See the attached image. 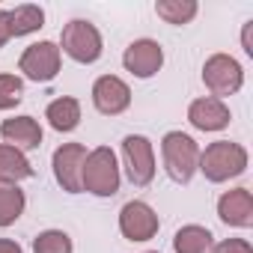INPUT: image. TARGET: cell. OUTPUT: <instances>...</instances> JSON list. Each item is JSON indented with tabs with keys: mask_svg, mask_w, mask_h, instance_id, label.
<instances>
[{
	"mask_svg": "<svg viewBox=\"0 0 253 253\" xmlns=\"http://www.w3.org/2000/svg\"><path fill=\"white\" fill-rule=\"evenodd\" d=\"M122 63H125V69H128L131 75H137V78H152L161 69V63H164V51L152 39H137V42H131L128 48H125Z\"/></svg>",
	"mask_w": 253,
	"mask_h": 253,
	"instance_id": "cell-11",
	"label": "cell"
},
{
	"mask_svg": "<svg viewBox=\"0 0 253 253\" xmlns=\"http://www.w3.org/2000/svg\"><path fill=\"white\" fill-rule=\"evenodd\" d=\"M9 42V24H6V12H0V48Z\"/></svg>",
	"mask_w": 253,
	"mask_h": 253,
	"instance_id": "cell-24",
	"label": "cell"
},
{
	"mask_svg": "<svg viewBox=\"0 0 253 253\" xmlns=\"http://www.w3.org/2000/svg\"><path fill=\"white\" fill-rule=\"evenodd\" d=\"M30 176H33V167H30V161L21 155V149L0 143V182L15 185V182L30 179Z\"/></svg>",
	"mask_w": 253,
	"mask_h": 253,
	"instance_id": "cell-15",
	"label": "cell"
},
{
	"mask_svg": "<svg viewBox=\"0 0 253 253\" xmlns=\"http://www.w3.org/2000/svg\"><path fill=\"white\" fill-rule=\"evenodd\" d=\"M155 9H158V15L167 24H188L197 15V3H194V0H161Z\"/></svg>",
	"mask_w": 253,
	"mask_h": 253,
	"instance_id": "cell-20",
	"label": "cell"
},
{
	"mask_svg": "<svg viewBox=\"0 0 253 253\" xmlns=\"http://www.w3.org/2000/svg\"><path fill=\"white\" fill-rule=\"evenodd\" d=\"M161 155H164V167H167V176L179 185L191 182L197 164H200V149L197 143L182 134V131H170L161 143Z\"/></svg>",
	"mask_w": 253,
	"mask_h": 253,
	"instance_id": "cell-3",
	"label": "cell"
},
{
	"mask_svg": "<svg viewBox=\"0 0 253 253\" xmlns=\"http://www.w3.org/2000/svg\"><path fill=\"white\" fill-rule=\"evenodd\" d=\"M0 253H21V247L9 238H0Z\"/></svg>",
	"mask_w": 253,
	"mask_h": 253,
	"instance_id": "cell-25",
	"label": "cell"
},
{
	"mask_svg": "<svg viewBox=\"0 0 253 253\" xmlns=\"http://www.w3.org/2000/svg\"><path fill=\"white\" fill-rule=\"evenodd\" d=\"M176 253H209L211 250V232L206 226H182L173 238Z\"/></svg>",
	"mask_w": 253,
	"mask_h": 253,
	"instance_id": "cell-18",
	"label": "cell"
},
{
	"mask_svg": "<svg viewBox=\"0 0 253 253\" xmlns=\"http://www.w3.org/2000/svg\"><path fill=\"white\" fill-rule=\"evenodd\" d=\"M48 122L57 131H72L81 122V104L75 98H57L48 104Z\"/></svg>",
	"mask_w": 253,
	"mask_h": 253,
	"instance_id": "cell-17",
	"label": "cell"
},
{
	"mask_svg": "<svg viewBox=\"0 0 253 253\" xmlns=\"http://www.w3.org/2000/svg\"><path fill=\"white\" fill-rule=\"evenodd\" d=\"M21 72L30 78V81H54L57 72H60V48L54 42H39V45H30L24 54H21Z\"/></svg>",
	"mask_w": 253,
	"mask_h": 253,
	"instance_id": "cell-7",
	"label": "cell"
},
{
	"mask_svg": "<svg viewBox=\"0 0 253 253\" xmlns=\"http://www.w3.org/2000/svg\"><path fill=\"white\" fill-rule=\"evenodd\" d=\"M92 101H95V107H98L101 113L116 116V113H122L125 107L131 104V89H128V84H125L122 78L104 75V78H98L95 86H92Z\"/></svg>",
	"mask_w": 253,
	"mask_h": 253,
	"instance_id": "cell-10",
	"label": "cell"
},
{
	"mask_svg": "<svg viewBox=\"0 0 253 253\" xmlns=\"http://www.w3.org/2000/svg\"><path fill=\"white\" fill-rule=\"evenodd\" d=\"M217 214L229 226H253V197L247 188H235L220 197Z\"/></svg>",
	"mask_w": 253,
	"mask_h": 253,
	"instance_id": "cell-13",
	"label": "cell"
},
{
	"mask_svg": "<svg viewBox=\"0 0 253 253\" xmlns=\"http://www.w3.org/2000/svg\"><path fill=\"white\" fill-rule=\"evenodd\" d=\"M45 21V12L39 6H15L12 12H6V24H9V36H27V33H36Z\"/></svg>",
	"mask_w": 253,
	"mask_h": 253,
	"instance_id": "cell-16",
	"label": "cell"
},
{
	"mask_svg": "<svg viewBox=\"0 0 253 253\" xmlns=\"http://www.w3.org/2000/svg\"><path fill=\"white\" fill-rule=\"evenodd\" d=\"M24 95V86H21V78L15 75H0V110H9L21 101Z\"/></svg>",
	"mask_w": 253,
	"mask_h": 253,
	"instance_id": "cell-22",
	"label": "cell"
},
{
	"mask_svg": "<svg viewBox=\"0 0 253 253\" xmlns=\"http://www.w3.org/2000/svg\"><path fill=\"white\" fill-rule=\"evenodd\" d=\"M0 134H3L6 146L15 143V149H36L42 143V128L33 116H15V119H6L0 125Z\"/></svg>",
	"mask_w": 253,
	"mask_h": 253,
	"instance_id": "cell-14",
	"label": "cell"
},
{
	"mask_svg": "<svg viewBox=\"0 0 253 253\" xmlns=\"http://www.w3.org/2000/svg\"><path fill=\"white\" fill-rule=\"evenodd\" d=\"M81 185L84 191L95 197H113L119 191V167L107 146H98L86 155L84 170H81Z\"/></svg>",
	"mask_w": 253,
	"mask_h": 253,
	"instance_id": "cell-2",
	"label": "cell"
},
{
	"mask_svg": "<svg viewBox=\"0 0 253 253\" xmlns=\"http://www.w3.org/2000/svg\"><path fill=\"white\" fill-rule=\"evenodd\" d=\"M63 51L78 63H95L101 57V36L89 21H69L63 27Z\"/></svg>",
	"mask_w": 253,
	"mask_h": 253,
	"instance_id": "cell-4",
	"label": "cell"
},
{
	"mask_svg": "<svg viewBox=\"0 0 253 253\" xmlns=\"http://www.w3.org/2000/svg\"><path fill=\"white\" fill-rule=\"evenodd\" d=\"M84 161H86V149L81 143H63L54 152V176L63 185V191H69V194L84 191V185H81Z\"/></svg>",
	"mask_w": 253,
	"mask_h": 253,
	"instance_id": "cell-9",
	"label": "cell"
},
{
	"mask_svg": "<svg viewBox=\"0 0 253 253\" xmlns=\"http://www.w3.org/2000/svg\"><path fill=\"white\" fill-rule=\"evenodd\" d=\"M209 182H226L232 176H241L244 167H247V152L244 146L238 143H229V140H217L211 143L203 155H200V164H197Z\"/></svg>",
	"mask_w": 253,
	"mask_h": 253,
	"instance_id": "cell-1",
	"label": "cell"
},
{
	"mask_svg": "<svg viewBox=\"0 0 253 253\" xmlns=\"http://www.w3.org/2000/svg\"><path fill=\"white\" fill-rule=\"evenodd\" d=\"M24 211V194L15 185L0 182V226H9L21 217Z\"/></svg>",
	"mask_w": 253,
	"mask_h": 253,
	"instance_id": "cell-19",
	"label": "cell"
},
{
	"mask_svg": "<svg viewBox=\"0 0 253 253\" xmlns=\"http://www.w3.org/2000/svg\"><path fill=\"white\" fill-rule=\"evenodd\" d=\"M119 229H122L125 238H131V241H149L158 232V214L140 200L125 203L122 211H119Z\"/></svg>",
	"mask_w": 253,
	"mask_h": 253,
	"instance_id": "cell-8",
	"label": "cell"
},
{
	"mask_svg": "<svg viewBox=\"0 0 253 253\" xmlns=\"http://www.w3.org/2000/svg\"><path fill=\"white\" fill-rule=\"evenodd\" d=\"M203 81H206V86H209L214 95H232V92L241 89L244 72H241L238 60H232V57H226V54H214V57H209L206 66H203Z\"/></svg>",
	"mask_w": 253,
	"mask_h": 253,
	"instance_id": "cell-6",
	"label": "cell"
},
{
	"mask_svg": "<svg viewBox=\"0 0 253 253\" xmlns=\"http://www.w3.org/2000/svg\"><path fill=\"white\" fill-rule=\"evenodd\" d=\"M122 155H125V170H128L131 185L146 188L155 179V155H152V143L140 134H128L122 140Z\"/></svg>",
	"mask_w": 253,
	"mask_h": 253,
	"instance_id": "cell-5",
	"label": "cell"
},
{
	"mask_svg": "<svg viewBox=\"0 0 253 253\" xmlns=\"http://www.w3.org/2000/svg\"><path fill=\"white\" fill-rule=\"evenodd\" d=\"M33 250L36 253H72V238L60 229H48V232L36 235Z\"/></svg>",
	"mask_w": 253,
	"mask_h": 253,
	"instance_id": "cell-21",
	"label": "cell"
},
{
	"mask_svg": "<svg viewBox=\"0 0 253 253\" xmlns=\"http://www.w3.org/2000/svg\"><path fill=\"white\" fill-rule=\"evenodd\" d=\"M214 253H253V247L244 238H226L214 247Z\"/></svg>",
	"mask_w": 253,
	"mask_h": 253,
	"instance_id": "cell-23",
	"label": "cell"
},
{
	"mask_svg": "<svg viewBox=\"0 0 253 253\" xmlns=\"http://www.w3.org/2000/svg\"><path fill=\"white\" fill-rule=\"evenodd\" d=\"M188 119L200 131H220L229 125V107L220 98H197L188 107Z\"/></svg>",
	"mask_w": 253,
	"mask_h": 253,
	"instance_id": "cell-12",
	"label": "cell"
}]
</instances>
